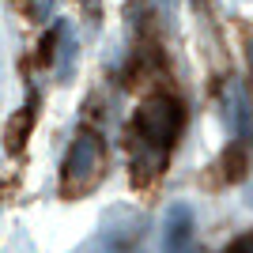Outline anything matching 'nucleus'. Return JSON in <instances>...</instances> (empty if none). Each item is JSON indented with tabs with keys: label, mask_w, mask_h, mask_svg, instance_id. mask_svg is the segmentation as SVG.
I'll use <instances>...</instances> for the list:
<instances>
[{
	"label": "nucleus",
	"mask_w": 253,
	"mask_h": 253,
	"mask_svg": "<svg viewBox=\"0 0 253 253\" xmlns=\"http://www.w3.org/2000/svg\"><path fill=\"white\" fill-rule=\"evenodd\" d=\"M132 132H136V144L144 151H136V181H144L148 174H155L163 167L167 151L174 148V140L181 132V106L174 98H148V102L136 110V121H132Z\"/></svg>",
	"instance_id": "obj_1"
},
{
	"label": "nucleus",
	"mask_w": 253,
	"mask_h": 253,
	"mask_svg": "<svg viewBox=\"0 0 253 253\" xmlns=\"http://www.w3.org/2000/svg\"><path fill=\"white\" fill-rule=\"evenodd\" d=\"M98 167H102V140L95 132H80L76 144L68 148L64 159V189H84L98 178Z\"/></svg>",
	"instance_id": "obj_2"
},
{
	"label": "nucleus",
	"mask_w": 253,
	"mask_h": 253,
	"mask_svg": "<svg viewBox=\"0 0 253 253\" xmlns=\"http://www.w3.org/2000/svg\"><path fill=\"white\" fill-rule=\"evenodd\" d=\"M144 215H136L132 208H110L102 215V242L106 246H132L144 234Z\"/></svg>",
	"instance_id": "obj_3"
},
{
	"label": "nucleus",
	"mask_w": 253,
	"mask_h": 253,
	"mask_svg": "<svg viewBox=\"0 0 253 253\" xmlns=\"http://www.w3.org/2000/svg\"><path fill=\"white\" fill-rule=\"evenodd\" d=\"M193 234V208L189 204H170L163 219V250H185Z\"/></svg>",
	"instance_id": "obj_4"
},
{
	"label": "nucleus",
	"mask_w": 253,
	"mask_h": 253,
	"mask_svg": "<svg viewBox=\"0 0 253 253\" xmlns=\"http://www.w3.org/2000/svg\"><path fill=\"white\" fill-rule=\"evenodd\" d=\"M223 117H227V128H231V136H246L250 132V98L238 84L227 87V98H223Z\"/></svg>",
	"instance_id": "obj_5"
},
{
	"label": "nucleus",
	"mask_w": 253,
	"mask_h": 253,
	"mask_svg": "<svg viewBox=\"0 0 253 253\" xmlns=\"http://www.w3.org/2000/svg\"><path fill=\"white\" fill-rule=\"evenodd\" d=\"M31 125H34V98H31V106H23L19 114L8 121V132H4V136H8V151H23Z\"/></svg>",
	"instance_id": "obj_6"
},
{
	"label": "nucleus",
	"mask_w": 253,
	"mask_h": 253,
	"mask_svg": "<svg viewBox=\"0 0 253 253\" xmlns=\"http://www.w3.org/2000/svg\"><path fill=\"white\" fill-rule=\"evenodd\" d=\"M223 167H227V178H238V174L246 170V155H242V148H238V144L223 155Z\"/></svg>",
	"instance_id": "obj_7"
},
{
	"label": "nucleus",
	"mask_w": 253,
	"mask_h": 253,
	"mask_svg": "<svg viewBox=\"0 0 253 253\" xmlns=\"http://www.w3.org/2000/svg\"><path fill=\"white\" fill-rule=\"evenodd\" d=\"M72 64H76V38L64 34V61L57 64V68H61V80H72Z\"/></svg>",
	"instance_id": "obj_8"
},
{
	"label": "nucleus",
	"mask_w": 253,
	"mask_h": 253,
	"mask_svg": "<svg viewBox=\"0 0 253 253\" xmlns=\"http://www.w3.org/2000/svg\"><path fill=\"white\" fill-rule=\"evenodd\" d=\"M231 250H234V253H253V231H250V234H242L238 242H231Z\"/></svg>",
	"instance_id": "obj_9"
},
{
	"label": "nucleus",
	"mask_w": 253,
	"mask_h": 253,
	"mask_svg": "<svg viewBox=\"0 0 253 253\" xmlns=\"http://www.w3.org/2000/svg\"><path fill=\"white\" fill-rule=\"evenodd\" d=\"M155 4H159V8H163V11H170V0H155Z\"/></svg>",
	"instance_id": "obj_10"
},
{
	"label": "nucleus",
	"mask_w": 253,
	"mask_h": 253,
	"mask_svg": "<svg viewBox=\"0 0 253 253\" xmlns=\"http://www.w3.org/2000/svg\"><path fill=\"white\" fill-rule=\"evenodd\" d=\"M250 72H253V45H250Z\"/></svg>",
	"instance_id": "obj_11"
}]
</instances>
